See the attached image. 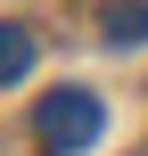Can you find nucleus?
I'll list each match as a JSON object with an SVG mask.
<instances>
[{"label":"nucleus","instance_id":"obj_2","mask_svg":"<svg viewBox=\"0 0 148 156\" xmlns=\"http://www.w3.org/2000/svg\"><path fill=\"white\" fill-rule=\"evenodd\" d=\"M99 33H107V49H140L148 41V0H107L99 8Z\"/></svg>","mask_w":148,"mask_h":156},{"label":"nucleus","instance_id":"obj_3","mask_svg":"<svg viewBox=\"0 0 148 156\" xmlns=\"http://www.w3.org/2000/svg\"><path fill=\"white\" fill-rule=\"evenodd\" d=\"M33 58H41V49H33V33L0 16V82H25V74H33Z\"/></svg>","mask_w":148,"mask_h":156},{"label":"nucleus","instance_id":"obj_1","mask_svg":"<svg viewBox=\"0 0 148 156\" xmlns=\"http://www.w3.org/2000/svg\"><path fill=\"white\" fill-rule=\"evenodd\" d=\"M33 132L58 156H74V148H91V140L107 132V107H99V90H49V99L33 107Z\"/></svg>","mask_w":148,"mask_h":156}]
</instances>
